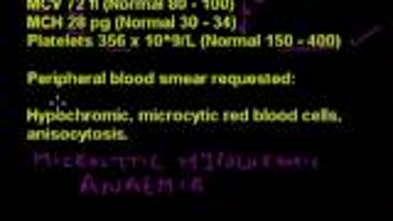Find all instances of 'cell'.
Listing matches in <instances>:
<instances>
[{"label":"cell","mask_w":393,"mask_h":221,"mask_svg":"<svg viewBox=\"0 0 393 221\" xmlns=\"http://www.w3.org/2000/svg\"><path fill=\"white\" fill-rule=\"evenodd\" d=\"M30 120H37V123H50V120H123L125 114H37V111H30Z\"/></svg>","instance_id":"obj_1"},{"label":"cell","mask_w":393,"mask_h":221,"mask_svg":"<svg viewBox=\"0 0 393 221\" xmlns=\"http://www.w3.org/2000/svg\"><path fill=\"white\" fill-rule=\"evenodd\" d=\"M30 138H123V133L121 131H86V133H72V131H30Z\"/></svg>","instance_id":"obj_2"}]
</instances>
